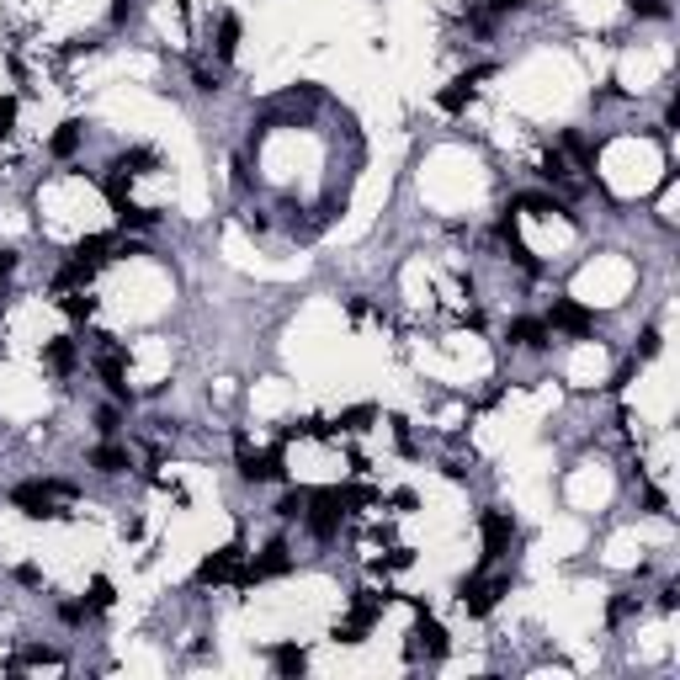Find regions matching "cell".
Listing matches in <instances>:
<instances>
[{
	"label": "cell",
	"mask_w": 680,
	"mask_h": 680,
	"mask_svg": "<svg viewBox=\"0 0 680 680\" xmlns=\"http://www.w3.org/2000/svg\"><path fill=\"white\" fill-rule=\"evenodd\" d=\"M372 420H378V410H372V404H356V410L340 415V431H367Z\"/></svg>",
	"instance_id": "cell-20"
},
{
	"label": "cell",
	"mask_w": 680,
	"mask_h": 680,
	"mask_svg": "<svg viewBox=\"0 0 680 680\" xmlns=\"http://www.w3.org/2000/svg\"><path fill=\"white\" fill-rule=\"evenodd\" d=\"M511 340L527 346V351H543V346L553 340V330H548L543 319H516V324H511Z\"/></svg>",
	"instance_id": "cell-11"
},
{
	"label": "cell",
	"mask_w": 680,
	"mask_h": 680,
	"mask_svg": "<svg viewBox=\"0 0 680 680\" xmlns=\"http://www.w3.org/2000/svg\"><path fill=\"white\" fill-rule=\"evenodd\" d=\"M271 665H277V676H303L309 670V654L298 644H282V649H271Z\"/></svg>",
	"instance_id": "cell-13"
},
{
	"label": "cell",
	"mask_w": 680,
	"mask_h": 680,
	"mask_svg": "<svg viewBox=\"0 0 680 680\" xmlns=\"http://www.w3.org/2000/svg\"><path fill=\"white\" fill-rule=\"evenodd\" d=\"M442 660L447 654V628L442 622H431L426 617V606H420V622H415V633H410V660Z\"/></svg>",
	"instance_id": "cell-6"
},
{
	"label": "cell",
	"mask_w": 680,
	"mask_h": 680,
	"mask_svg": "<svg viewBox=\"0 0 680 680\" xmlns=\"http://www.w3.org/2000/svg\"><path fill=\"white\" fill-rule=\"evenodd\" d=\"M234 447H239V473H245L250 484H271V479H282V447H271V452H250L245 436H239Z\"/></svg>",
	"instance_id": "cell-4"
},
{
	"label": "cell",
	"mask_w": 680,
	"mask_h": 680,
	"mask_svg": "<svg viewBox=\"0 0 680 680\" xmlns=\"http://www.w3.org/2000/svg\"><path fill=\"white\" fill-rule=\"evenodd\" d=\"M16 112H21V101H16V96H0V138L16 128Z\"/></svg>",
	"instance_id": "cell-24"
},
{
	"label": "cell",
	"mask_w": 680,
	"mask_h": 680,
	"mask_svg": "<svg viewBox=\"0 0 680 680\" xmlns=\"http://www.w3.org/2000/svg\"><path fill=\"white\" fill-rule=\"evenodd\" d=\"M511 537H516L511 516H505V511H484V559L505 553V543H511Z\"/></svg>",
	"instance_id": "cell-8"
},
{
	"label": "cell",
	"mask_w": 680,
	"mask_h": 680,
	"mask_svg": "<svg viewBox=\"0 0 680 680\" xmlns=\"http://www.w3.org/2000/svg\"><path fill=\"white\" fill-rule=\"evenodd\" d=\"M548 330H564V335H590V330H596V319H590L580 303L559 298V303H553V314H548Z\"/></svg>",
	"instance_id": "cell-7"
},
{
	"label": "cell",
	"mask_w": 680,
	"mask_h": 680,
	"mask_svg": "<svg viewBox=\"0 0 680 680\" xmlns=\"http://www.w3.org/2000/svg\"><path fill=\"white\" fill-rule=\"evenodd\" d=\"M48 149H53V154H74V149H80V122H59V133H53Z\"/></svg>",
	"instance_id": "cell-18"
},
{
	"label": "cell",
	"mask_w": 680,
	"mask_h": 680,
	"mask_svg": "<svg viewBox=\"0 0 680 680\" xmlns=\"http://www.w3.org/2000/svg\"><path fill=\"white\" fill-rule=\"evenodd\" d=\"M96 426H101V436H112V431H117V410H101Z\"/></svg>",
	"instance_id": "cell-28"
},
{
	"label": "cell",
	"mask_w": 680,
	"mask_h": 680,
	"mask_svg": "<svg viewBox=\"0 0 680 680\" xmlns=\"http://www.w3.org/2000/svg\"><path fill=\"white\" fill-rule=\"evenodd\" d=\"M628 5H633L638 16H670V5H665V0H628Z\"/></svg>",
	"instance_id": "cell-26"
},
{
	"label": "cell",
	"mask_w": 680,
	"mask_h": 680,
	"mask_svg": "<svg viewBox=\"0 0 680 680\" xmlns=\"http://www.w3.org/2000/svg\"><path fill=\"white\" fill-rule=\"evenodd\" d=\"M511 590V574H495V580H468L463 585V612L468 617H489L500 606V596Z\"/></svg>",
	"instance_id": "cell-3"
},
{
	"label": "cell",
	"mask_w": 680,
	"mask_h": 680,
	"mask_svg": "<svg viewBox=\"0 0 680 680\" xmlns=\"http://www.w3.org/2000/svg\"><path fill=\"white\" fill-rule=\"evenodd\" d=\"M90 463H96L101 473H122V468H128V452L106 442V447H96V452H90Z\"/></svg>",
	"instance_id": "cell-15"
},
{
	"label": "cell",
	"mask_w": 680,
	"mask_h": 680,
	"mask_svg": "<svg viewBox=\"0 0 680 680\" xmlns=\"http://www.w3.org/2000/svg\"><path fill=\"white\" fill-rule=\"evenodd\" d=\"M101 378H106V388H112L117 399H128V367H122V351H106V356H101Z\"/></svg>",
	"instance_id": "cell-12"
},
{
	"label": "cell",
	"mask_w": 680,
	"mask_h": 680,
	"mask_svg": "<svg viewBox=\"0 0 680 680\" xmlns=\"http://www.w3.org/2000/svg\"><path fill=\"white\" fill-rule=\"evenodd\" d=\"M43 362H48L53 372H69V367H74V340H53V346L43 351Z\"/></svg>",
	"instance_id": "cell-17"
},
{
	"label": "cell",
	"mask_w": 680,
	"mask_h": 680,
	"mask_svg": "<svg viewBox=\"0 0 680 680\" xmlns=\"http://www.w3.org/2000/svg\"><path fill=\"white\" fill-rule=\"evenodd\" d=\"M11 271H16V250H0V282H5Z\"/></svg>",
	"instance_id": "cell-29"
},
{
	"label": "cell",
	"mask_w": 680,
	"mask_h": 680,
	"mask_svg": "<svg viewBox=\"0 0 680 680\" xmlns=\"http://www.w3.org/2000/svg\"><path fill=\"white\" fill-rule=\"evenodd\" d=\"M218 53H223V59L239 53V16H223V21H218Z\"/></svg>",
	"instance_id": "cell-16"
},
{
	"label": "cell",
	"mask_w": 680,
	"mask_h": 680,
	"mask_svg": "<svg viewBox=\"0 0 680 680\" xmlns=\"http://www.w3.org/2000/svg\"><path fill=\"white\" fill-rule=\"evenodd\" d=\"M112 250H122V245H117L112 234H85V239L74 245V261H85V266H101V261H106Z\"/></svg>",
	"instance_id": "cell-10"
},
{
	"label": "cell",
	"mask_w": 680,
	"mask_h": 680,
	"mask_svg": "<svg viewBox=\"0 0 680 680\" xmlns=\"http://www.w3.org/2000/svg\"><path fill=\"white\" fill-rule=\"evenodd\" d=\"M543 176H548V181H564V176H569V165H564V154H559V149H553V154H543Z\"/></svg>",
	"instance_id": "cell-25"
},
{
	"label": "cell",
	"mask_w": 680,
	"mask_h": 680,
	"mask_svg": "<svg viewBox=\"0 0 680 680\" xmlns=\"http://www.w3.org/2000/svg\"><path fill=\"white\" fill-rule=\"evenodd\" d=\"M564 149H569V154H574L580 165H596V149H590V144H585L580 133H569V138H564Z\"/></svg>",
	"instance_id": "cell-22"
},
{
	"label": "cell",
	"mask_w": 680,
	"mask_h": 680,
	"mask_svg": "<svg viewBox=\"0 0 680 680\" xmlns=\"http://www.w3.org/2000/svg\"><path fill=\"white\" fill-rule=\"evenodd\" d=\"M11 505H21V516H32V521H53V516H69V511H59V505H69V489L64 484H16Z\"/></svg>",
	"instance_id": "cell-1"
},
{
	"label": "cell",
	"mask_w": 680,
	"mask_h": 680,
	"mask_svg": "<svg viewBox=\"0 0 680 680\" xmlns=\"http://www.w3.org/2000/svg\"><path fill=\"white\" fill-rule=\"evenodd\" d=\"M303 500H309V495H287V500L277 505V516H298V511H303Z\"/></svg>",
	"instance_id": "cell-27"
},
{
	"label": "cell",
	"mask_w": 680,
	"mask_h": 680,
	"mask_svg": "<svg viewBox=\"0 0 680 680\" xmlns=\"http://www.w3.org/2000/svg\"><path fill=\"white\" fill-rule=\"evenodd\" d=\"M303 505H309V511H303V516H309V532H314L319 543H330V537L340 532V521H346V511H351L340 489H319V495H309Z\"/></svg>",
	"instance_id": "cell-2"
},
{
	"label": "cell",
	"mask_w": 680,
	"mask_h": 680,
	"mask_svg": "<svg viewBox=\"0 0 680 680\" xmlns=\"http://www.w3.org/2000/svg\"><path fill=\"white\" fill-rule=\"evenodd\" d=\"M64 314H69V319H90V314H96V298H85V293H69V298H64Z\"/></svg>",
	"instance_id": "cell-21"
},
{
	"label": "cell",
	"mask_w": 680,
	"mask_h": 680,
	"mask_svg": "<svg viewBox=\"0 0 680 680\" xmlns=\"http://www.w3.org/2000/svg\"><path fill=\"white\" fill-rule=\"evenodd\" d=\"M90 271H96V266H85V261H74V255H69V266L59 271V282H53V287H59V293H69V287H85V282H90Z\"/></svg>",
	"instance_id": "cell-14"
},
{
	"label": "cell",
	"mask_w": 680,
	"mask_h": 680,
	"mask_svg": "<svg viewBox=\"0 0 680 680\" xmlns=\"http://www.w3.org/2000/svg\"><path fill=\"white\" fill-rule=\"evenodd\" d=\"M239 559H245V548H239V543L218 548L213 559H202V569H197V585H223V580H239Z\"/></svg>",
	"instance_id": "cell-5"
},
{
	"label": "cell",
	"mask_w": 680,
	"mask_h": 680,
	"mask_svg": "<svg viewBox=\"0 0 680 680\" xmlns=\"http://www.w3.org/2000/svg\"><path fill=\"white\" fill-rule=\"evenodd\" d=\"M149 165H154V149H128L112 170H117V176H128V170H149Z\"/></svg>",
	"instance_id": "cell-19"
},
{
	"label": "cell",
	"mask_w": 680,
	"mask_h": 680,
	"mask_svg": "<svg viewBox=\"0 0 680 680\" xmlns=\"http://www.w3.org/2000/svg\"><path fill=\"white\" fill-rule=\"evenodd\" d=\"M484 74H489V69H473V74H457V80H452V85H447L442 96H436V106H442V112H463V106H468V96H473V85H479Z\"/></svg>",
	"instance_id": "cell-9"
},
{
	"label": "cell",
	"mask_w": 680,
	"mask_h": 680,
	"mask_svg": "<svg viewBox=\"0 0 680 680\" xmlns=\"http://www.w3.org/2000/svg\"><path fill=\"white\" fill-rule=\"evenodd\" d=\"M112 606V580H90V612H106Z\"/></svg>",
	"instance_id": "cell-23"
}]
</instances>
